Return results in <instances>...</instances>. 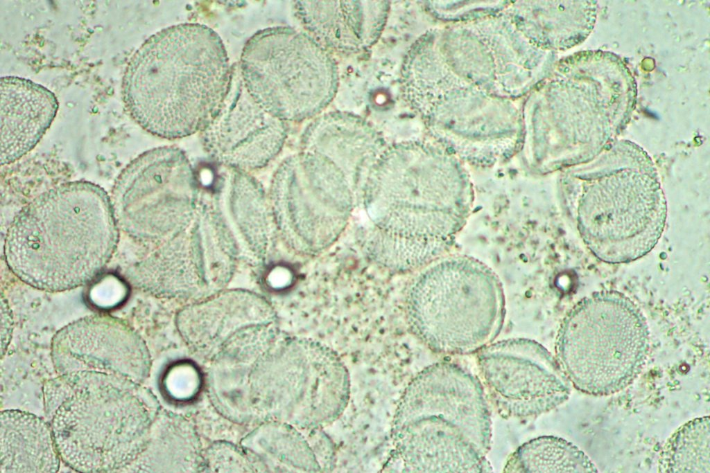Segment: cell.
Here are the masks:
<instances>
[{"label": "cell", "mask_w": 710, "mask_h": 473, "mask_svg": "<svg viewBox=\"0 0 710 473\" xmlns=\"http://www.w3.org/2000/svg\"><path fill=\"white\" fill-rule=\"evenodd\" d=\"M114 206L99 186L66 183L42 194L16 216L6 238L11 271L27 285L49 292L94 279L118 241Z\"/></svg>", "instance_id": "7a4b0ae2"}, {"label": "cell", "mask_w": 710, "mask_h": 473, "mask_svg": "<svg viewBox=\"0 0 710 473\" xmlns=\"http://www.w3.org/2000/svg\"><path fill=\"white\" fill-rule=\"evenodd\" d=\"M648 350L649 330L637 305L621 293L603 291L567 314L557 334L556 359L575 388L608 395L636 379Z\"/></svg>", "instance_id": "8992f818"}, {"label": "cell", "mask_w": 710, "mask_h": 473, "mask_svg": "<svg viewBox=\"0 0 710 473\" xmlns=\"http://www.w3.org/2000/svg\"><path fill=\"white\" fill-rule=\"evenodd\" d=\"M304 151L322 155L336 164L353 181L370 170L385 151L378 132L365 120L347 112H330L318 117L306 129Z\"/></svg>", "instance_id": "e0dca14e"}, {"label": "cell", "mask_w": 710, "mask_h": 473, "mask_svg": "<svg viewBox=\"0 0 710 473\" xmlns=\"http://www.w3.org/2000/svg\"><path fill=\"white\" fill-rule=\"evenodd\" d=\"M366 179L362 240L367 253L392 270L422 265L453 223L415 199L412 143L386 149Z\"/></svg>", "instance_id": "ba28073f"}, {"label": "cell", "mask_w": 710, "mask_h": 473, "mask_svg": "<svg viewBox=\"0 0 710 473\" xmlns=\"http://www.w3.org/2000/svg\"><path fill=\"white\" fill-rule=\"evenodd\" d=\"M12 330V319L10 310L1 298V355L3 356L9 344Z\"/></svg>", "instance_id": "7402d4cb"}, {"label": "cell", "mask_w": 710, "mask_h": 473, "mask_svg": "<svg viewBox=\"0 0 710 473\" xmlns=\"http://www.w3.org/2000/svg\"><path fill=\"white\" fill-rule=\"evenodd\" d=\"M60 458L51 426L27 412H1V472H55Z\"/></svg>", "instance_id": "ac0fdd59"}, {"label": "cell", "mask_w": 710, "mask_h": 473, "mask_svg": "<svg viewBox=\"0 0 710 473\" xmlns=\"http://www.w3.org/2000/svg\"><path fill=\"white\" fill-rule=\"evenodd\" d=\"M709 417L689 421L667 440L661 452L659 471L670 473L710 472Z\"/></svg>", "instance_id": "ffe728a7"}, {"label": "cell", "mask_w": 710, "mask_h": 473, "mask_svg": "<svg viewBox=\"0 0 710 473\" xmlns=\"http://www.w3.org/2000/svg\"><path fill=\"white\" fill-rule=\"evenodd\" d=\"M291 280V274L284 268L276 267L270 271L267 276L268 285L274 289H280L288 285Z\"/></svg>", "instance_id": "603a6c76"}, {"label": "cell", "mask_w": 710, "mask_h": 473, "mask_svg": "<svg viewBox=\"0 0 710 473\" xmlns=\"http://www.w3.org/2000/svg\"><path fill=\"white\" fill-rule=\"evenodd\" d=\"M137 384L89 371L61 374L45 384V409L65 463L80 472H110L138 458L150 418Z\"/></svg>", "instance_id": "277c9868"}, {"label": "cell", "mask_w": 710, "mask_h": 473, "mask_svg": "<svg viewBox=\"0 0 710 473\" xmlns=\"http://www.w3.org/2000/svg\"><path fill=\"white\" fill-rule=\"evenodd\" d=\"M295 11L307 32L330 52L358 53L372 46L386 26L388 1H297Z\"/></svg>", "instance_id": "9a60e30c"}, {"label": "cell", "mask_w": 710, "mask_h": 473, "mask_svg": "<svg viewBox=\"0 0 710 473\" xmlns=\"http://www.w3.org/2000/svg\"><path fill=\"white\" fill-rule=\"evenodd\" d=\"M241 77L252 98L272 116L302 121L319 114L334 98L338 71L330 53L306 33L268 28L246 42Z\"/></svg>", "instance_id": "52a82bcc"}, {"label": "cell", "mask_w": 710, "mask_h": 473, "mask_svg": "<svg viewBox=\"0 0 710 473\" xmlns=\"http://www.w3.org/2000/svg\"><path fill=\"white\" fill-rule=\"evenodd\" d=\"M349 181L332 161L303 151L275 174L271 199L285 217L293 244L308 254L330 246L345 229L353 199Z\"/></svg>", "instance_id": "30bf717a"}, {"label": "cell", "mask_w": 710, "mask_h": 473, "mask_svg": "<svg viewBox=\"0 0 710 473\" xmlns=\"http://www.w3.org/2000/svg\"><path fill=\"white\" fill-rule=\"evenodd\" d=\"M478 352L484 386L501 415L535 417L568 399L569 380L557 359L539 343L506 339L491 343Z\"/></svg>", "instance_id": "8fae6325"}, {"label": "cell", "mask_w": 710, "mask_h": 473, "mask_svg": "<svg viewBox=\"0 0 710 473\" xmlns=\"http://www.w3.org/2000/svg\"><path fill=\"white\" fill-rule=\"evenodd\" d=\"M505 472H598L577 446L557 436H544L520 446L508 458Z\"/></svg>", "instance_id": "d6986e66"}, {"label": "cell", "mask_w": 710, "mask_h": 473, "mask_svg": "<svg viewBox=\"0 0 710 473\" xmlns=\"http://www.w3.org/2000/svg\"><path fill=\"white\" fill-rule=\"evenodd\" d=\"M51 356L60 375L97 372L138 384L148 371L145 348L137 334L107 315L86 316L64 327L53 338Z\"/></svg>", "instance_id": "5bb4252c"}, {"label": "cell", "mask_w": 710, "mask_h": 473, "mask_svg": "<svg viewBox=\"0 0 710 473\" xmlns=\"http://www.w3.org/2000/svg\"><path fill=\"white\" fill-rule=\"evenodd\" d=\"M407 316L415 335L444 355L478 352L502 327L505 302L497 276L469 259H449L426 269L407 297Z\"/></svg>", "instance_id": "5b68a950"}, {"label": "cell", "mask_w": 710, "mask_h": 473, "mask_svg": "<svg viewBox=\"0 0 710 473\" xmlns=\"http://www.w3.org/2000/svg\"><path fill=\"white\" fill-rule=\"evenodd\" d=\"M0 92L1 163L4 165L34 148L53 121L58 103L50 90L19 77H2Z\"/></svg>", "instance_id": "2e32d148"}, {"label": "cell", "mask_w": 710, "mask_h": 473, "mask_svg": "<svg viewBox=\"0 0 710 473\" xmlns=\"http://www.w3.org/2000/svg\"><path fill=\"white\" fill-rule=\"evenodd\" d=\"M93 288L91 300L96 305L104 308L119 304L127 294L125 283L115 276H107Z\"/></svg>", "instance_id": "44dd1931"}, {"label": "cell", "mask_w": 710, "mask_h": 473, "mask_svg": "<svg viewBox=\"0 0 710 473\" xmlns=\"http://www.w3.org/2000/svg\"><path fill=\"white\" fill-rule=\"evenodd\" d=\"M202 132V143L216 160L236 170L261 168L274 159L286 138L284 121L249 94L241 77H232L228 94Z\"/></svg>", "instance_id": "4fadbf2b"}, {"label": "cell", "mask_w": 710, "mask_h": 473, "mask_svg": "<svg viewBox=\"0 0 710 473\" xmlns=\"http://www.w3.org/2000/svg\"><path fill=\"white\" fill-rule=\"evenodd\" d=\"M651 172L642 168L600 171L582 186L580 231L601 260H635L648 253L659 239L666 209Z\"/></svg>", "instance_id": "9c48e42d"}, {"label": "cell", "mask_w": 710, "mask_h": 473, "mask_svg": "<svg viewBox=\"0 0 710 473\" xmlns=\"http://www.w3.org/2000/svg\"><path fill=\"white\" fill-rule=\"evenodd\" d=\"M233 73L214 30L181 24L152 35L134 53L123 80V100L148 132L183 138L202 131L218 113Z\"/></svg>", "instance_id": "6da1fadb"}, {"label": "cell", "mask_w": 710, "mask_h": 473, "mask_svg": "<svg viewBox=\"0 0 710 473\" xmlns=\"http://www.w3.org/2000/svg\"><path fill=\"white\" fill-rule=\"evenodd\" d=\"M480 381L449 362L431 365L409 384L394 418V455L406 472L490 470L491 418Z\"/></svg>", "instance_id": "3957f363"}, {"label": "cell", "mask_w": 710, "mask_h": 473, "mask_svg": "<svg viewBox=\"0 0 710 473\" xmlns=\"http://www.w3.org/2000/svg\"><path fill=\"white\" fill-rule=\"evenodd\" d=\"M113 196L121 224L128 233L142 237L156 213L191 204L195 178L182 150L157 148L142 154L125 169Z\"/></svg>", "instance_id": "7c38bea8"}]
</instances>
